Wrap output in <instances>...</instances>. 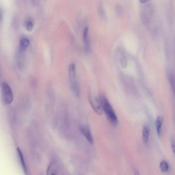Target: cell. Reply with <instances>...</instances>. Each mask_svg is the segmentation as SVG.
Masks as SVG:
<instances>
[{
    "label": "cell",
    "instance_id": "2e32d148",
    "mask_svg": "<svg viewBox=\"0 0 175 175\" xmlns=\"http://www.w3.org/2000/svg\"><path fill=\"white\" fill-rule=\"evenodd\" d=\"M169 81L175 97V77L173 75L169 76Z\"/></svg>",
    "mask_w": 175,
    "mask_h": 175
},
{
    "label": "cell",
    "instance_id": "4fadbf2b",
    "mask_svg": "<svg viewBox=\"0 0 175 175\" xmlns=\"http://www.w3.org/2000/svg\"><path fill=\"white\" fill-rule=\"evenodd\" d=\"M97 12L99 15L102 19H105L106 18V15L105 9L101 5H99L97 8Z\"/></svg>",
    "mask_w": 175,
    "mask_h": 175
},
{
    "label": "cell",
    "instance_id": "e0dca14e",
    "mask_svg": "<svg viewBox=\"0 0 175 175\" xmlns=\"http://www.w3.org/2000/svg\"><path fill=\"white\" fill-rule=\"evenodd\" d=\"M33 26H34V24L31 21H29L27 22L26 24V29L28 31H31L33 30Z\"/></svg>",
    "mask_w": 175,
    "mask_h": 175
},
{
    "label": "cell",
    "instance_id": "9a60e30c",
    "mask_svg": "<svg viewBox=\"0 0 175 175\" xmlns=\"http://www.w3.org/2000/svg\"><path fill=\"white\" fill-rule=\"evenodd\" d=\"M115 10L117 16L121 17L123 14V9L121 6L118 4H117L115 6Z\"/></svg>",
    "mask_w": 175,
    "mask_h": 175
},
{
    "label": "cell",
    "instance_id": "7c38bea8",
    "mask_svg": "<svg viewBox=\"0 0 175 175\" xmlns=\"http://www.w3.org/2000/svg\"><path fill=\"white\" fill-rule=\"evenodd\" d=\"M160 170L164 172H167L169 169V166L168 163L165 161H161L160 164Z\"/></svg>",
    "mask_w": 175,
    "mask_h": 175
},
{
    "label": "cell",
    "instance_id": "30bf717a",
    "mask_svg": "<svg viewBox=\"0 0 175 175\" xmlns=\"http://www.w3.org/2000/svg\"><path fill=\"white\" fill-rule=\"evenodd\" d=\"M30 44V41L27 38L22 39L20 42V50L21 51L25 50Z\"/></svg>",
    "mask_w": 175,
    "mask_h": 175
},
{
    "label": "cell",
    "instance_id": "277c9868",
    "mask_svg": "<svg viewBox=\"0 0 175 175\" xmlns=\"http://www.w3.org/2000/svg\"><path fill=\"white\" fill-rule=\"evenodd\" d=\"M89 100L93 110L97 113L102 115L103 113V109L101 104L96 97L90 95L89 96Z\"/></svg>",
    "mask_w": 175,
    "mask_h": 175
},
{
    "label": "cell",
    "instance_id": "5b68a950",
    "mask_svg": "<svg viewBox=\"0 0 175 175\" xmlns=\"http://www.w3.org/2000/svg\"><path fill=\"white\" fill-rule=\"evenodd\" d=\"M83 38L85 53L87 54H89L91 51V46L89 35V28L87 27H86L84 30Z\"/></svg>",
    "mask_w": 175,
    "mask_h": 175
},
{
    "label": "cell",
    "instance_id": "6da1fadb",
    "mask_svg": "<svg viewBox=\"0 0 175 175\" xmlns=\"http://www.w3.org/2000/svg\"><path fill=\"white\" fill-rule=\"evenodd\" d=\"M99 100L108 120L113 125L117 126L118 123V119L109 100L102 94L99 96Z\"/></svg>",
    "mask_w": 175,
    "mask_h": 175
},
{
    "label": "cell",
    "instance_id": "8fae6325",
    "mask_svg": "<svg viewBox=\"0 0 175 175\" xmlns=\"http://www.w3.org/2000/svg\"><path fill=\"white\" fill-rule=\"evenodd\" d=\"M150 136V129L147 126H145L143 130V140L145 143H148Z\"/></svg>",
    "mask_w": 175,
    "mask_h": 175
},
{
    "label": "cell",
    "instance_id": "9c48e42d",
    "mask_svg": "<svg viewBox=\"0 0 175 175\" xmlns=\"http://www.w3.org/2000/svg\"><path fill=\"white\" fill-rule=\"evenodd\" d=\"M57 171V166L56 164L54 162H51L47 169V174L50 175H56Z\"/></svg>",
    "mask_w": 175,
    "mask_h": 175
},
{
    "label": "cell",
    "instance_id": "ba28073f",
    "mask_svg": "<svg viewBox=\"0 0 175 175\" xmlns=\"http://www.w3.org/2000/svg\"><path fill=\"white\" fill-rule=\"evenodd\" d=\"M163 122V117L159 116L157 117L156 121V127L157 135L158 137L161 135V127Z\"/></svg>",
    "mask_w": 175,
    "mask_h": 175
},
{
    "label": "cell",
    "instance_id": "d6986e66",
    "mask_svg": "<svg viewBox=\"0 0 175 175\" xmlns=\"http://www.w3.org/2000/svg\"><path fill=\"white\" fill-rule=\"evenodd\" d=\"M148 0H139V1L141 3H147Z\"/></svg>",
    "mask_w": 175,
    "mask_h": 175
},
{
    "label": "cell",
    "instance_id": "5bb4252c",
    "mask_svg": "<svg viewBox=\"0 0 175 175\" xmlns=\"http://www.w3.org/2000/svg\"><path fill=\"white\" fill-rule=\"evenodd\" d=\"M121 62V66L124 68H127L128 62L127 57L125 55H122L120 59Z\"/></svg>",
    "mask_w": 175,
    "mask_h": 175
},
{
    "label": "cell",
    "instance_id": "ac0fdd59",
    "mask_svg": "<svg viewBox=\"0 0 175 175\" xmlns=\"http://www.w3.org/2000/svg\"><path fill=\"white\" fill-rule=\"evenodd\" d=\"M172 149L175 156V140L172 139L171 141Z\"/></svg>",
    "mask_w": 175,
    "mask_h": 175
},
{
    "label": "cell",
    "instance_id": "7a4b0ae2",
    "mask_svg": "<svg viewBox=\"0 0 175 175\" xmlns=\"http://www.w3.org/2000/svg\"><path fill=\"white\" fill-rule=\"evenodd\" d=\"M68 76L71 89L77 97H79L80 95V87L76 78V67L73 63L71 64L69 66Z\"/></svg>",
    "mask_w": 175,
    "mask_h": 175
},
{
    "label": "cell",
    "instance_id": "52a82bcc",
    "mask_svg": "<svg viewBox=\"0 0 175 175\" xmlns=\"http://www.w3.org/2000/svg\"><path fill=\"white\" fill-rule=\"evenodd\" d=\"M17 150L20 161L22 167L23 168L24 174H28V171L27 166H26L25 161L24 160V157L23 152H22L21 150L19 148H17Z\"/></svg>",
    "mask_w": 175,
    "mask_h": 175
},
{
    "label": "cell",
    "instance_id": "8992f818",
    "mask_svg": "<svg viewBox=\"0 0 175 175\" xmlns=\"http://www.w3.org/2000/svg\"><path fill=\"white\" fill-rule=\"evenodd\" d=\"M81 133L82 134L85 138L87 139L89 142L92 144L94 143V139L90 131L87 127L83 126L80 128Z\"/></svg>",
    "mask_w": 175,
    "mask_h": 175
},
{
    "label": "cell",
    "instance_id": "3957f363",
    "mask_svg": "<svg viewBox=\"0 0 175 175\" xmlns=\"http://www.w3.org/2000/svg\"><path fill=\"white\" fill-rule=\"evenodd\" d=\"M2 98L4 103L9 105L12 103L14 99L12 89L8 84L3 82L1 84Z\"/></svg>",
    "mask_w": 175,
    "mask_h": 175
}]
</instances>
